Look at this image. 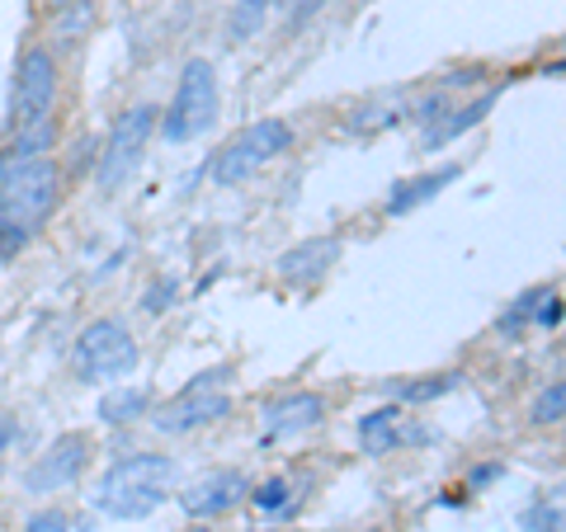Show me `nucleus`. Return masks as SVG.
I'll return each instance as SVG.
<instances>
[{"mask_svg": "<svg viewBox=\"0 0 566 532\" xmlns=\"http://www.w3.org/2000/svg\"><path fill=\"white\" fill-rule=\"evenodd\" d=\"M166 307H175V283L170 278H156L151 288H147V297H142V311H166Z\"/></svg>", "mask_w": 566, "mask_h": 532, "instance_id": "obj_23", "label": "nucleus"}, {"mask_svg": "<svg viewBox=\"0 0 566 532\" xmlns=\"http://www.w3.org/2000/svg\"><path fill=\"white\" fill-rule=\"evenodd\" d=\"M501 471H505L501 462H491V467H476L468 486H472V490H482V486H491V481H495V476H501Z\"/></svg>", "mask_w": 566, "mask_h": 532, "instance_id": "obj_25", "label": "nucleus"}, {"mask_svg": "<svg viewBox=\"0 0 566 532\" xmlns=\"http://www.w3.org/2000/svg\"><path fill=\"white\" fill-rule=\"evenodd\" d=\"M260 419H264V434H283V438H289V434L316 429V424L326 419V401L316 392H293V396L264 405Z\"/></svg>", "mask_w": 566, "mask_h": 532, "instance_id": "obj_12", "label": "nucleus"}, {"mask_svg": "<svg viewBox=\"0 0 566 532\" xmlns=\"http://www.w3.org/2000/svg\"><path fill=\"white\" fill-rule=\"evenodd\" d=\"M85 462H91V438H85V434H62L39 457V462L24 471V490L29 494H57V490H66L85 471Z\"/></svg>", "mask_w": 566, "mask_h": 532, "instance_id": "obj_8", "label": "nucleus"}, {"mask_svg": "<svg viewBox=\"0 0 566 532\" xmlns=\"http://www.w3.org/2000/svg\"><path fill=\"white\" fill-rule=\"evenodd\" d=\"M76 368L85 382L128 377L137 368V340L123 321H91L76 340Z\"/></svg>", "mask_w": 566, "mask_h": 532, "instance_id": "obj_6", "label": "nucleus"}, {"mask_svg": "<svg viewBox=\"0 0 566 532\" xmlns=\"http://www.w3.org/2000/svg\"><path fill=\"white\" fill-rule=\"evenodd\" d=\"M6 443H10V424L0 419V448H6Z\"/></svg>", "mask_w": 566, "mask_h": 532, "instance_id": "obj_26", "label": "nucleus"}, {"mask_svg": "<svg viewBox=\"0 0 566 532\" xmlns=\"http://www.w3.org/2000/svg\"><path fill=\"white\" fill-rule=\"evenodd\" d=\"M175 476H180V462H175V457L133 453L99 476V486L91 490V509L104 513V519H123V523L147 519V513H156L166 504Z\"/></svg>", "mask_w": 566, "mask_h": 532, "instance_id": "obj_1", "label": "nucleus"}, {"mask_svg": "<svg viewBox=\"0 0 566 532\" xmlns=\"http://www.w3.org/2000/svg\"><path fill=\"white\" fill-rule=\"evenodd\" d=\"M293 147V128L283 118H260L251 123L245 132H237L227 147L218 151V161H212V174H218V184H245L255 170H264L270 161H279L283 151Z\"/></svg>", "mask_w": 566, "mask_h": 532, "instance_id": "obj_4", "label": "nucleus"}, {"mask_svg": "<svg viewBox=\"0 0 566 532\" xmlns=\"http://www.w3.org/2000/svg\"><path fill=\"white\" fill-rule=\"evenodd\" d=\"M289 481H283V476H274V481H264L260 490H251V504L255 509H283V504H289Z\"/></svg>", "mask_w": 566, "mask_h": 532, "instance_id": "obj_22", "label": "nucleus"}, {"mask_svg": "<svg viewBox=\"0 0 566 532\" xmlns=\"http://www.w3.org/2000/svg\"><path fill=\"white\" fill-rule=\"evenodd\" d=\"M52 104H57V62H52L48 47H33L14 71V123L20 128L48 123Z\"/></svg>", "mask_w": 566, "mask_h": 532, "instance_id": "obj_7", "label": "nucleus"}, {"mask_svg": "<svg viewBox=\"0 0 566 532\" xmlns=\"http://www.w3.org/2000/svg\"><path fill=\"white\" fill-rule=\"evenodd\" d=\"M491 104H495V91H486L482 99L463 104V109H453V118H439V128L424 132V151H439L444 141H453V137H463L468 128H476V123H482V118L491 114Z\"/></svg>", "mask_w": 566, "mask_h": 532, "instance_id": "obj_15", "label": "nucleus"}, {"mask_svg": "<svg viewBox=\"0 0 566 532\" xmlns=\"http://www.w3.org/2000/svg\"><path fill=\"white\" fill-rule=\"evenodd\" d=\"M458 174H463V166H439L430 174H416V180H401L392 193H387V217H406V212H416L420 203H430L439 189H449Z\"/></svg>", "mask_w": 566, "mask_h": 532, "instance_id": "obj_13", "label": "nucleus"}, {"mask_svg": "<svg viewBox=\"0 0 566 532\" xmlns=\"http://www.w3.org/2000/svg\"><path fill=\"white\" fill-rule=\"evenodd\" d=\"M562 411H566V386L553 382L547 392H538V401H534V411H528V419H534L538 429H547V424H562Z\"/></svg>", "mask_w": 566, "mask_h": 532, "instance_id": "obj_20", "label": "nucleus"}, {"mask_svg": "<svg viewBox=\"0 0 566 532\" xmlns=\"http://www.w3.org/2000/svg\"><path fill=\"white\" fill-rule=\"evenodd\" d=\"M524 528L528 532H562V504L538 500L534 509H524Z\"/></svg>", "mask_w": 566, "mask_h": 532, "instance_id": "obj_21", "label": "nucleus"}, {"mask_svg": "<svg viewBox=\"0 0 566 532\" xmlns=\"http://www.w3.org/2000/svg\"><path fill=\"white\" fill-rule=\"evenodd\" d=\"M458 382H463V372H439V377L401 382V386H392V392H397V401H406V405H420V401H439L444 392H453Z\"/></svg>", "mask_w": 566, "mask_h": 532, "instance_id": "obj_17", "label": "nucleus"}, {"mask_svg": "<svg viewBox=\"0 0 566 532\" xmlns=\"http://www.w3.org/2000/svg\"><path fill=\"white\" fill-rule=\"evenodd\" d=\"M147 405H151L147 386H118V392H109L99 401V419L104 424H133V419L147 415Z\"/></svg>", "mask_w": 566, "mask_h": 532, "instance_id": "obj_16", "label": "nucleus"}, {"mask_svg": "<svg viewBox=\"0 0 566 532\" xmlns=\"http://www.w3.org/2000/svg\"><path fill=\"white\" fill-rule=\"evenodd\" d=\"M255 532H279V528H255Z\"/></svg>", "mask_w": 566, "mask_h": 532, "instance_id": "obj_28", "label": "nucleus"}, {"mask_svg": "<svg viewBox=\"0 0 566 532\" xmlns=\"http://www.w3.org/2000/svg\"><path fill=\"white\" fill-rule=\"evenodd\" d=\"M151 132H156V109L151 104H133V109L114 123V132H109V141H104V151H99V166H95V184L104 193H114V189H123L133 180V170L142 166V151H147Z\"/></svg>", "mask_w": 566, "mask_h": 532, "instance_id": "obj_5", "label": "nucleus"}, {"mask_svg": "<svg viewBox=\"0 0 566 532\" xmlns=\"http://www.w3.org/2000/svg\"><path fill=\"white\" fill-rule=\"evenodd\" d=\"M340 236H312V241H297L289 251L279 255V278L283 283H297V288H307V283L326 278V269L335 259H340Z\"/></svg>", "mask_w": 566, "mask_h": 532, "instance_id": "obj_11", "label": "nucleus"}, {"mask_svg": "<svg viewBox=\"0 0 566 532\" xmlns=\"http://www.w3.org/2000/svg\"><path fill=\"white\" fill-rule=\"evenodd\" d=\"M57 189H62V174L48 156L0 170V222L20 226V232L39 226L48 212L57 208Z\"/></svg>", "mask_w": 566, "mask_h": 532, "instance_id": "obj_2", "label": "nucleus"}, {"mask_svg": "<svg viewBox=\"0 0 566 532\" xmlns=\"http://www.w3.org/2000/svg\"><path fill=\"white\" fill-rule=\"evenodd\" d=\"M48 6H57V10H66V6H71V0H48Z\"/></svg>", "mask_w": 566, "mask_h": 532, "instance_id": "obj_27", "label": "nucleus"}, {"mask_svg": "<svg viewBox=\"0 0 566 532\" xmlns=\"http://www.w3.org/2000/svg\"><path fill=\"white\" fill-rule=\"evenodd\" d=\"M547 292H553V288H528V292H524V297L515 301V307H510V311L501 316V321H495V330H501V334H510V340H515V334L524 330V321H534L538 301H543Z\"/></svg>", "mask_w": 566, "mask_h": 532, "instance_id": "obj_19", "label": "nucleus"}, {"mask_svg": "<svg viewBox=\"0 0 566 532\" xmlns=\"http://www.w3.org/2000/svg\"><path fill=\"white\" fill-rule=\"evenodd\" d=\"M222 415H232V396H227L222 386H185V392L156 415V429L161 434H193Z\"/></svg>", "mask_w": 566, "mask_h": 532, "instance_id": "obj_9", "label": "nucleus"}, {"mask_svg": "<svg viewBox=\"0 0 566 532\" xmlns=\"http://www.w3.org/2000/svg\"><path fill=\"white\" fill-rule=\"evenodd\" d=\"M264 14H270V0H237L232 20H227V39L232 43L255 39V33L264 29Z\"/></svg>", "mask_w": 566, "mask_h": 532, "instance_id": "obj_18", "label": "nucleus"}, {"mask_svg": "<svg viewBox=\"0 0 566 532\" xmlns=\"http://www.w3.org/2000/svg\"><path fill=\"white\" fill-rule=\"evenodd\" d=\"M245 476L237 467H218V471H208L199 476L189 490H180V509L189 513V519H222L232 504L245 500Z\"/></svg>", "mask_w": 566, "mask_h": 532, "instance_id": "obj_10", "label": "nucleus"}, {"mask_svg": "<svg viewBox=\"0 0 566 532\" xmlns=\"http://www.w3.org/2000/svg\"><path fill=\"white\" fill-rule=\"evenodd\" d=\"M359 443L368 457H382L401 443V405H382V411L359 419Z\"/></svg>", "mask_w": 566, "mask_h": 532, "instance_id": "obj_14", "label": "nucleus"}, {"mask_svg": "<svg viewBox=\"0 0 566 532\" xmlns=\"http://www.w3.org/2000/svg\"><path fill=\"white\" fill-rule=\"evenodd\" d=\"M218 71H212L208 57H193L185 66V76L180 85H175V99H170V109L161 118V132L166 141H189V137H199L212 128V118H218Z\"/></svg>", "mask_w": 566, "mask_h": 532, "instance_id": "obj_3", "label": "nucleus"}, {"mask_svg": "<svg viewBox=\"0 0 566 532\" xmlns=\"http://www.w3.org/2000/svg\"><path fill=\"white\" fill-rule=\"evenodd\" d=\"M29 532H71V523H66L62 509H43V513L29 519Z\"/></svg>", "mask_w": 566, "mask_h": 532, "instance_id": "obj_24", "label": "nucleus"}]
</instances>
